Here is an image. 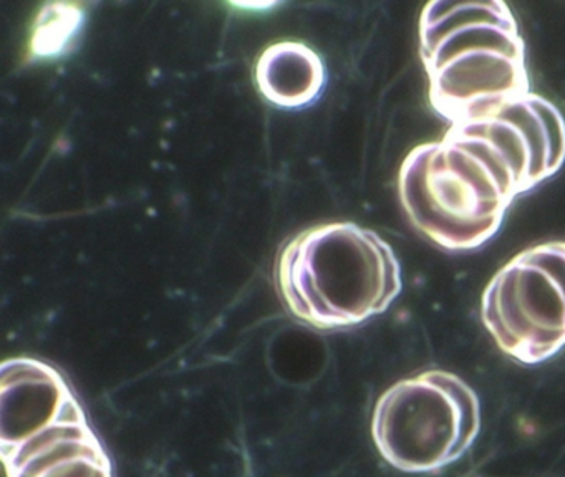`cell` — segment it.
<instances>
[{
	"label": "cell",
	"instance_id": "6da1fadb",
	"mask_svg": "<svg viewBox=\"0 0 565 477\" xmlns=\"http://www.w3.org/2000/svg\"><path fill=\"white\" fill-rule=\"evenodd\" d=\"M419 53L433 108L451 125L529 93L524 40L504 2H429Z\"/></svg>",
	"mask_w": 565,
	"mask_h": 477
},
{
	"label": "cell",
	"instance_id": "7a4b0ae2",
	"mask_svg": "<svg viewBox=\"0 0 565 477\" xmlns=\"http://www.w3.org/2000/svg\"><path fill=\"white\" fill-rule=\"evenodd\" d=\"M274 277L287 311L316 330L363 324L383 314L403 287L392 245L353 222L317 225L290 239Z\"/></svg>",
	"mask_w": 565,
	"mask_h": 477
},
{
	"label": "cell",
	"instance_id": "3957f363",
	"mask_svg": "<svg viewBox=\"0 0 565 477\" xmlns=\"http://www.w3.org/2000/svg\"><path fill=\"white\" fill-rule=\"evenodd\" d=\"M0 424L8 477H115L77 393L45 361L18 357L2 363Z\"/></svg>",
	"mask_w": 565,
	"mask_h": 477
},
{
	"label": "cell",
	"instance_id": "277c9868",
	"mask_svg": "<svg viewBox=\"0 0 565 477\" xmlns=\"http://www.w3.org/2000/svg\"><path fill=\"white\" fill-rule=\"evenodd\" d=\"M398 188L412 224L449 252L481 247L518 198L488 159L448 132L406 156Z\"/></svg>",
	"mask_w": 565,
	"mask_h": 477
},
{
	"label": "cell",
	"instance_id": "5b68a950",
	"mask_svg": "<svg viewBox=\"0 0 565 477\" xmlns=\"http://www.w3.org/2000/svg\"><path fill=\"white\" fill-rule=\"evenodd\" d=\"M481 407L466 381L448 371H425L380 396L372 434L396 469L429 473L455 463L475 443Z\"/></svg>",
	"mask_w": 565,
	"mask_h": 477
},
{
	"label": "cell",
	"instance_id": "8992f818",
	"mask_svg": "<svg viewBox=\"0 0 565 477\" xmlns=\"http://www.w3.org/2000/svg\"><path fill=\"white\" fill-rule=\"evenodd\" d=\"M482 324L498 347L525 364L565 344V242L525 248L486 287Z\"/></svg>",
	"mask_w": 565,
	"mask_h": 477
},
{
	"label": "cell",
	"instance_id": "52a82bcc",
	"mask_svg": "<svg viewBox=\"0 0 565 477\" xmlns=\"http://www.w3.org/2000/svg\"><path fill=\"white\" fill-rule=\"evenodd\" d=\"M446 132L488 159L518 195L554 176L565 161L564 116L531 92L481 118L452 123Z\"/></svg>",
	"mask_w": 565,
	"mask_h": 477
},
{
	"label": "cell",
	"instance_id": "ba28073f",
	"mask_svg": "<svg viewBox=\"0 0 565 477\" xmlns=\"http://www.w3.org/2000/svg\"><path fill=\"white\" fill-rule=\"evenodd\" d=\"M257 88L284 109L312 105L326 88V65L316 50L297 40L273 43L256 63Z\"/></svg>",
	"mask_w": 565,
	"mask_h": 477
},
{
	"label": "cell",
	"instance_id": "9c48e42d",
	"mask_svg": "<svg viewBox=\"0 0 565 477\" xmlns=\"http://www.w3.org/2000/svg\"><path fill=\"white\" fill-rule=\"evenodd\" d=\"M84 7L78 3H45L32 26L29 62L61 59L71 52L84 29Z\"/></svg>",
	"mask_w": 565,
	"mask_h": 477
},
{
	"label": "cell",
	"instance_id": "30bf717a",
	"mask_svg": "<svg viewBox=\"0 0 565 477\" xmlns=\"http://www.w3.org/2000/svg\"><path fill=\"white\" fill-rule=\"evenodd\" d=\"M234 6L236 7H241V9H269V7H274L276 6V3L274 2H256V3H249V2H246V3H234Z\"/></svg>",
	"mask_w": 565,
	"mask_h": 477
}]
</instances>
